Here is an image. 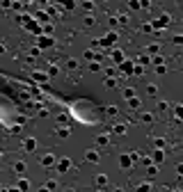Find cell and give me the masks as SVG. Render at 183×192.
Returning a JSON list of instances; mask_svg holds the SVG:
<instances>
[{
    "label": "cell",
    "mask_w": 183,
    "mask_h": 192,
    "mask_svg": "<svg viewBox=\"0 0 183 192\" xmlns=\"http://www.w3.org/2000/svg\"><path fill=\"white\" fill-rule=\"evenodd\" d=\"M89 71H101V64H98V62H92V64H89Z\"/></svg>",
    "instance_id": "d6a6232c"
},
{
    "label": "cell",
    "mask_w": 183,
    "mask_h": 192,
    "mask_svg": "<svg viewBox=\"0 0 183 192\" xmlns=\"http://www.w3.org/2000/svg\"><path fill=\"white\" fill-rule=\"evenodd\" d=\"M108 142H110V137L105 135V133H103V135H98V137H96V144H98V147H105Z\"/></svg>",
    "instance_id": "ffe728a7"
},
{
    "label": "cell",
    "mask_w": 183,
    "mask_h": 192,
    "mask_svg": "<svg viewBox=\"0 0 183 192\" xmlns=\"http://www.w3.org/2000/svg\"><path fill=\"white\" fill-rule=\"evenodd\" d=\"M82 5H85V9H87V11H92V9H94V0H85Z\"/></svg>",
    "instance_id": "1f68e13d"
},
{
    "label": "cell",
    "mask_w": 183,
    "mask_h": 192,
    "mask_svg": "<svg viewBox=\"0 0 183 192\" xmlns=\"http://www.w3.org/2000/svg\"><path fill=\"white\" fill-rule=\"evenodd\" d=\"M128 128H126V124H117V126H112V133H117V135H124Z\"/></svg>",
    "instance_id": "8fae6325"
},
{
    "label": "cell",
    "mask_w": 183,
    "mask_h": 192,
    "mask_svg": "<svg viewBox=\"0 0 183 192\" xmlns=\"http://www.w3.org/2000/svg\"><path fill=\"white\" fill-rule=\"evenodd\" d=\"M105 87H108V89L117 87V80H115V78H105Z\"/></svg>",
    "instance_id": "83f0119b"
},
{
    "label": "cell",
    "mask_w": 183,
    "mask_h": 192,
    "mask_svg": "<svg viewBox=\"0 0 183 192\" xmlns=\"http://www.w3.org/2000/svg\"><path fill=\"white\" fill-rule=\"evenodd\" d=\"M131 96H135V89L133 87H126V89H124V98H131Z\"/></svg>",
    "instance_id": "484cf974"
},
{
    "label": "cell",
    "mask_w": 183,
    "mask_h": 192,
    "mask_svg": "<svg viewBox=\"0 0 183 192\" xmlns=\"http://www.w3.org/2000/svg\"><path fill=\"white\" fill-rule=\"evenodd\" d=\"M181 114H183V108L181 105H174V117H176V121L181 119Z\"/></svg>",
    "instance_id": "f1b7e54d"
},
{
    "label": "cell",
    "mask_w": 183,
    "mask_h": 192,
    "mask_svg": "<svg viewBox=\"0 0 183 192\" xmlns=\"http://www.w3.org/2000/svg\"><path fill=\"white\" fill-rule=\"evenodd\" d=\"M82 23H85V28H89V25H96V16H94V14H87Z\"/></svg>",
    "instance_id": "7c38bea8"
},
{
    "label": "cell",
    "mask_w": 183,
    "mask_h": 192,
    "mask_svg": "<svg viewBox=\"0 0 183 192\" xmlns=\"http://www.w3.org/2000/svg\"><path fill=\"white\" fill-rule=\"evenodd\" d=\"M76 69H78V60H67V71H76Z\"/></svg>",
    "instance_id": "d6986e66"
},
{
    "label": "cell",
    "mask_w": 183,
    "mask_h": 192,
    "mask_svg": "<svg viewBox=\"0 0 183 192\" xmlns=\"http://www.w3.org/2000/svg\"><path fill=\"white\" fill-rule=\"evenodd\" d=\"M119 167H121V169H131V167H133L131 156H119Z\"/></svg>",
    "instance_id": "8992f818"
},
{
    "label": "cell",
    "mask_w": 183,
    "mask_h": 192,
    "mask_svg": "<svg viewBox=\"0 0 183 192\" xmlns=\"http://www.w3.org/2000/svg\"><path fill=\"white\" fill-rule=\"evenodd\" d=\"M117 37H119L117 32H108V34H105V37L101 39V44H103V46H110V44H115V41H117Z\"/></svg>",
    "instance_id": "52a82bcc"
},
{
    "label": "cell",
    "mask_w": 183,
    "mask_h": 192,
    "mask_svg": "<svg viewBox=\"0 0 183 192\" xmlns=\"http://www.w3.org/2000/svg\"><path fill=\"white\" fill-rule=\"evenodd\" d=\"M37 147H39V144H37V137H28L25 142H23V149H25L28 153H32V151H37Z\"/></svg>",
    "instance_id": "277c9868"
},
{
    "label": "cell",
    "mask_w": 183,
    "mask_h": 192,
    "mask_svg": "<svg viewBox=\"0 0 183 192\" xmlns=\"http://www.w3.org/2000/svg\"><path fill=\"white\" fill-rule=\"evenodd\" d=\"M85 60H101V55H98V53H94V50H85Z\"/></svg>",
    "instance_id": "e0dca14e"
},
{
    "label": "cell",
    "mask_w": 183,
    "mask_h": 192,
    "mask_svg": "<svg viewBox=\"0 0 183 192\" xmlns=\"http://www.w3.org/2000/svg\"><path fill=\"white\" fill-rule=\"evenodd\" d=\"M108 23H110V28H117V25H119V21H117V16H112V19H108Z\"/></svg>",
    "instance_id": "836d02e7"
},
{
    "label": "cell",
    "mask_w": 183,
    "mask_h": 192,
    "mask_svg": "<svg viewBox=\"0 0 183 192\" xmlns=\"http://www.w3.org/2000/svg\"><path fill=\"white\" fill-rule=\"evenodd\" d=\"M71 133H73V128H69V126H60V128H55V135L60 137V139H69V137H71Z\"/></svg>",
    "instance_id": "3957f363"
},
{
    "label": "cell",
    "mask_w": 183,
    "mask_h": 192,
    "mask_svg": "<svg viewBox=\"0 0 183 192\" xmlns=\"http://www.w3.org/2000/svg\"><path fill=\"white\" fill-rule=\"evenodd\" d=\"M0 158H2V153H0Z\"/></svg>",
    "instance_id": "f35d334b"
},
{
    "label": "cell",
    "mask_w": 183,
    "mask_h": 192,
    "mask_svg": "<svg viewBox=\"0 0 183 192\" xmlns=\"http://www.w3.org/2000/svg\"><path fill=\"white\" fill-rule=\"evenodd\" d=\"M153 144H156V149H165V147H167V139H165V137H156Z\"/></svg>",
    "instance_id": "2e32d148"
},
{
    "label": "cell",
    "mask_w": 183,
    "mask_h": 192,
    "mask_svg": "<svg viewBox=\"0 0 183 192\" xmlns=\"http://www.w3.org/2000/svg\"><path fill=\"white\" fill-rule=\"evenodd\" d=\"M146 94H149V96H156V94H158V85H153V83L146 85Z\"/></svg>",
    "instance_id": "7402d4cb"
},
{
    "label": "cell",
    "mask_w": 183,
    "mask_h": 192,
    "mask_svg": "<svg viewBox=\"0 0 183 192\" xmlns=\"http://www.w3.org/2000/svg\"><path fill=\"white\" fill-rule=\"evenodd\" d=\"M151 5V0H140V7H149Z\"/></svg>",
    "instance_id": "8d00e7d4"
},
{
    "label": "cell",
    "mask_w": 183,
    "mask_h": 192,
    "mask_svg": "<svg viewBox=\"0 0 183 192\" xmlns=\"http://www.w3.org/2000/svg\"><path fill=\"white\" fill-rule=\"evenodd\" d=\"M55 162H57V172H60V174H64V172L71 169V160H69L67 156H64V158H60V160H55Z\"/></svg>",
    "instance_id": "7a4b0ae2"
},
{
    "label": "cell",
    "mask_w": 183,
    "mask_h": 192,
    "mask_svg": "<svg viewBox=\"0 0 183 192\" xmlns=\"http://www.w3.org/2000/svg\"><path fill=\"white\" fill-rule=\"evenodd\" d=\"M165 158V153H163V149H156V153H153V160H156V162H160Z\"/></svg>",
    "instance_id": "603a6c76"
},
{
    "label": "cell",
    "mask_w": 183,
    "mask_h": 192,
    "mask_svg": "<svg viewBox=\"0 0 183 192\" xmlns=\"http://www.w3.org/2000/svg\"><path fill=\"white\" fill-rule=\"evenodd\" d=\"M85 160H87V162H92V165H96V162L101 160V156H98V151L89 149V151H87V153H85Z\"/></svg>",
    "instance_id": "5b68a950"
},
{
    "label": "cell",
    "mask_w": 183,
    "mask_h": 192,
    "mask_svg": "<svg viewBox=\"0 0 183 192\" xmlns=\"http://www.w3.org/2000/svg\"><path fill=\"white\" fill-rule=\"evenodd\" d=\"M112 60L115 62H124V53L121 50H115V53H112Z\"/></svg>",
    "instance_id": "d4e9b609"
},
{
    "label": "cell",
    "mask_w": 183,
    "mask_h": 192,
    "mask_svg": "<svg viewBox=\"0 0 183 192\" xmlns=\"http://www.w3.org/2000/svg\"><path fill=\"white\" fill-rule=\"evenodd\" d=\"M14 172H16V174H23V172H25V162H23V160L14 162Z\"/></svg>",
    "instance_id": "ac0fdd59"
},
{
    "label": "cell",
    "mask_w": 183,
    "mask_h": 192,
    "mask_svg": "<svg viewBox=\"0 0 183 192\" xmlns=\"http://www.w3.org/2000/svg\"><path fill=\"white\" fill-rule=\"evenodd\" d=\"M5 53H7V46H5V44H0V55H5Z\"/></svg>",
    "instance_id": "74e56055"
},
{
    "label": "cell",
    "mask_w": 183,
    "mask_h": 192,
    "mask_svg": "<svg viewBox=\"0 0 183 192\" xmlns=\"http://www.w3.org/2000/svg\"><path fill=\"white\" fill-rule=\"evenodd\" d=\"M28 183H30V181H25V178H21V181H19V188H21V190H30V185H28Z\"/></svg>",
    "instance_id": "f546056e"
},
{
    "label": "cell",
    "mask_w": 183,
    "mask_h": 192,
    "mask_svg": "<svg viewBox=\"0 0 183 192\" xmlns=\"http://www.w3.org/2000/svg\"><path fill=\"white\" fill-rule=\"evenodd\" d=\"M126 101H128V105H131L133 110H140V105H142V101H140V98H135V96L126 98Z\"/></svg>",
    "instance_id": "9c48e42d"
},
{
    "label": "cell",
    "mask_w": 183,
    "mask_h": 192,
    "mask_svg": "<svg viewBox=\"0 0 183 192\" xmlns=\"http://www.w3.org/2000/svg\"><path fill=\"white\" fill-rule=\"evenodd\" d=\"M32 80H39V83H46V80H48V73H44V71H32Z\"/></svg>",
    "instance_id": "ba28073f"
},
{
    "label": "cell",
    "mask_w": 183,
    "mask_h": 192,
    "mask_svg": "<svg viewBox=\"0 0 183 192\" xmlns=\"http://www.w3.org/2000/svg\"><path fill=\"white\" fill-rule=\"evenodd\" d=\"M55 73H60V66H57V64H50L48 66V75H55Z\"/></svg>",
    "instance_id": "4316f807"
},
{
    "label": "cell",
    "mask_w": 183,
    "mask_h": 192,
    "mask_svg": "<svg viewBox=\"0 0 183 192\" xmlns=\"http://www.w3.org/2000/svg\"><path fill=\"white\" fill-rule=\"evenodd\" d=\"M44 188H46V190H55V188H57V181H55V178H50V181H46Z\"/></svg>",
    "instance_id": "cb8c5ba5"
},
{
    "label": "cell",
    "mask_w": 183,
    "mask_h": 192,
    "mask_svg": "<svg viewBox=\"0 0 183 192\" xmlns=\"http://www.w3.org/2000/svg\"><path fill=\"white\" fill-rule=\"evenodd\" d=\"M96 185L105 188V185H108V176H105V174H98V176H96Z\"/></svg>",
    "instance_id": "44dd1931"
},
{
    "label": "cell",
    "mask_w": 183,
    "mask_h": 192,
    "mask_svg": "<svg viewBox=\"0 0 183 192\" xmlns=\"http://www.w3.org/2000/svg\"><path fill=\"white\" fill-rule=\"evenodd\" d=\"M117 112H119L117 105H110V108H108V114H110V117H117Z\"/></svg>",
    "instance_id": "4dcf8cb0"
},
{
    "label": "cell",
    "mask_w": 183,
    "mask_h": 192,
    "mask_svg": "<svg viewBox=\"0 0 183 192\" xmlns=\"http://www.w3.org/2000/svg\"><path fill=\"white\" fill-rule=\"evenodd\" d=\"M137 158H142V153H140V151H133V153H131V160H137Z\"/></svg>",
    "instance_id": "d590c367"
},
{
    "label": "cell",
    "mask_w": 183,
    "mask_h": 192,
    "mask_svg": "<svg viewBox=\"0 0 183 192\" xmlns=\"http://www.w3.org/2000/svg\"><path fill=\"white\" fill-rule=\"evenodd\" d=\"M128 5H131V9H140V2H137V0H128Z\"/></svg>",
    "instance_id": "e575fe53"
},
{
    "label": "cell",
    "mask_w": 183,
    "mask_h": 192,
    "mask_svg": "<svg viewBox=\"0 0 183 192\" xmlns=\"http://www.w3.org/2000/svg\"><path fill=\"white\" fill-rule=\"evenodd\" d=\"M39 162H41V167H44V169L55 167V153H44V156L39 158Z\"/></svg>",
    "instance_id": "6da1fadb"
},
{
    "label": "cell",
    "mask_w": 183,
    "mask_h": 192,
    "mask_svg": "<svg viewBox=\"0 0 183 192\" xmlns=\"http://www.w3.org/2000/svg\"><path fill=\"white\" fill-rule=\"evenodd\" d=\"M140 121H142V124H153V114L151 112H142L140 114Z\"/></svg>",
    "instance_id": "30bf717a"
},
{
    "label": "cell",
    "mask_w": 183,
    "mask_h": 192,
    "mask_svg": "<svg viewBox=\"0 0 183 192\" xmlns=\"http://www.w3.org/2000/svg\"><path fill=\"white\" fill-rule=\"evenodd\" d=\"M156 174H158V167H156V165H151V162H149V165H146V176H149V178H153Z\"/></svg>",
    "instance_id": "4fadbf2b"
},
{
    "label": "cell",
    "mask_w": 183,
    "mask_h": 192,
    "mask_svg": "<svg viewBox=\"0 0 183 192\" xmlns=\"http://www.w3.org/2000/svg\"><path fill=\"white\" fill-rule=\"evenodd\" d=\"M156 110H158V112H160V114H167V110H169V103L160 101V103H158V105H156Z\"/></svg>",
    "instance_id": "5bb4252c"
},
{
    "label": "cell",
    "mask_w": 183,
    "mask_h": 192,
    "mask_svg": "<svg viewBox=\"0 0 183 192\" xmlns=\"http://www.w3.org/2000/svg\"><path fill=\"white\" fill-rule=\"evenodd\" d=\"M146 53H151V55L160 53V44H149V46H146Z\"/></svg>",
    "instance_id": "9a60e30c"
}]
</instances>
